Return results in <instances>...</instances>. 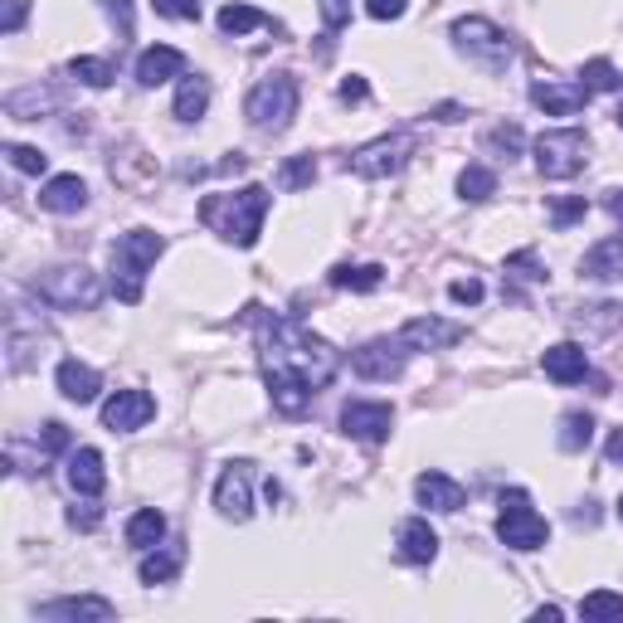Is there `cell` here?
I'll return each instance as SVG.
<instances>
[{
  "label": "cell",
  "instance_id": "cell-6",
  "mask_svg": "<svg viewBox=\"0 0 623 623\" xmlns=\"http://www.w3.org/2000/svg\"><path fill=\"white\" fill-rule=\"evenodd\" d=\"M414 147H419L414 132H390V137H376V142H366V147L351 151L346 171L361 175V181H386V175H400L404 166H410Z\"/></svg>",
  "mask_w": 623,
  "mask_h": 623
},
{
  "label": "cell",
  "instance_id": "cell-48",
  "mask_svg": "<svg viewBox=\"0 0 623 623\" xmlns=\"http://www.w3.org/2000/svg\"><path fill=\"white\" fill-rule=\"evenodd\" d=\"M410 10V0H366V15L370 20H400Z\"/></svg>",
  "mask_w": 623,
  "mask_h": 623
},
{
  "label": "cell",
  "instance_id": "cell-46",
  "mask_svg": "<svg viewBox=\"0 0 623 623\" xmlns=\"http://www.w3.org/2000/svg\"><path fill=\"white\" fill-rule=\"evenodd\" d=\"M351 20V0H321V25L327 29H341Z\"/></svg>",
  "mask_w": 623,
  "mask_h": 623
},
{
  "label": "cell",
  "instance_id": "cell-47",
  "mask_svg": "<svg viewBox=\"0 0 623 623\" xmlns=\"http://www.w3.org/2000/svg\"><path fill=\"white\" fill-rule=\"evenodd\" d=\"M449 297L453 303H482V283H477V278H459V283H449Z\"/></svg>",
  "mask_w": 623,
  "mask_h": 623
},
{
  "label": "cell",
  "instance_id": "cell-25",
  "mask_svg": "<svg viewBox=\"0 0 623 623\" xmlns=\"http://www.w3.org/2000/svg\"><path fill=\"white\" fill-rule=\"evenodd\" d=\"M181 565H185V550L181 546H151V550H142V565H137V575H142V585H166V579H175L181 575Z\"/></svg>",
  "mask_w": 623,
  "mask_h": 623
},
{
  "label": "cell",
  "instance_id": "cell-42",
  "mask_svg": "<svg viewBox=\"0 0 623 623\" xmlns=\"http://www.w3.org/2000/svg\"><path fill=\"white\" fill-rule=\"evenodd\" d=\"M25 15H29V0H5V10H0V35H20Z\"/></svg>",
  "mask_w": 623,
  "mask_h": 623
},
{
  "label": "cell",
  "instance_id": "cell-9",
  "mask_svg": "<svg viewBox=\"0 0 623 623\" xmlns=\"http://www.w3.org/2000/svg\"><path fill=\"white\" fill-rule=\"evenodd\" d=\"M35 293L45 297V303H54L59 312H93L102 297V283H98V273H88L83 264H69V268H54V273L39 278Z\"/></svg>",
  "mask_w": 623,
  "mask_h": 623
},
{
  "label": "cell",
  "instance_id": "cell-44",
  "mask_svg": "<svg viewBox=\"0 0 623 623\" xmlns=\"http://www.w3.org/2000/svg\"><path fill=\"white\" fill-rule=\"evenodd\" d=\"M585 210H589V205H585V195H579V200H555V210H550V220H555V230H565V224H575Z\"/></svg>",
  "mask_w": 623,
  "mask_h": 623
},
{
  "label": "cell",
  "instance_id": "cell-18",
  "mask_svg": "<svg viewBox=\"0 0 623 623\" xmlns=\"http://www.w3.org/2000/svg\"><path fill=\"white\" fill-rule=\"evenodd\" d=\"M579 278L589 283H623V239H599L595 248H585L579 258Z\"/></svg>",
  "mask_w": 623,
  "mask_h": 623
},
{
  "label": "cell",
  "instance_id": "cell-50",
  "mask_svg": "<svg viewBox=\"0 0 623 623\" xmlns=\"http://www.w3.org/2000/svg\"><path fill=\"white\" fill-rule=\"evenodd\" d=\"M604 459H609V467H623V429L609 433V443H604Z\"/></svg>",
  "mask_w": 623,
  "mask_h": 623
},
{
  "label": "cell",
  "instance_id": "cell-1",
  "mask_svg": "<svg viewBox=\"0 0 623 623\" xmlns=\"http://www.w3.org/2000/svg\"><path fill=\"white\" fill-rule=\"evenodd\" d=\"M258 327V366H264L268 380V400H273L278 414L297 419V414L312 404V394L327 390L341 370V356L331 341H321L312 327H303L297 317H283V312H264L248 307Z\"/></svg>",
  "mask_w": 623,
  "mask_h": 623
},
{
  "label": "cell",
  "instance_id": "cell-23",
  "mask_svg": "<svg viewBox=\"0 0 623 623\" xmlns=\"http://www.w3.org/2000/svg\"><path fill=\"white\" fill-rule=\"evenodd\" d=\"M54 380H59V394L74 400V404H93L98 400V390H102V376L93 366H83V361H59Z\"/></svg>",
  "mask_w": 623,
  "mask_h": 623
},
{
  "label": "cell",
  "instance_id": "cell-14",
  "mask_svg": "<svg viewBox=\"0 0 623 623\" xmlns=\"http://www.w3.org/2000/svg\"><path fill=\"white\" fill-rule=\"evenodd\" d=\"M39 619H49V623H108V619H118V604L102 599V595H69V599L39 604Z\"/></svg>",
  "mask_w": 623,
  "mask_h": 623
},
{
  "label": "cell",
  "instance_id": "cell-30",
  "mask_svg": "<svg viewBox=\"0 0 623 623\" xmlns=\"http://www.w3.org/2000/svg\"><path fill=\"white\" fill-rule=\"evenodd\" d=\"M589 439H595V419H589V414H579V410H570L565 419H560L555 443L565 453H579V449H589Z\"/></svg>",
  "mask_w": 623,
  "mask_h": 623
},
{
  "label": "cell",
  "instance_id": "cell-26",
  "mask_svg": "<svg viewBox=\"0 0 623 623\" xmlns=\"http://www.w3.org/2000/svg\"><path fill=\"white\" fill-rule=\"evenodd\" d=\"M205 108H210V78L185 74L181 88H175V118H181V122H200Z\"/></svg>",
  "mask_w": 623,
  "mask_h": 623
},
{
  "label": "cell",
  "instance_id": "cell-5",
  "mask_svg": "<svg viewBox=\"0 0 623 623\" xmlns=\"http://www.w3.org/2000/svg\"><path fill=\"white\" fill-rule=\"evenodd\" d=\"M497 541L506 550H541L550 541V522L532 506L522 487L502 492V516H497Z\"/></svg>",
  "mask_w": 623,
  "mask_h": 623
},
{
  "label": "cell",
  "instance_id": "cell-41",
  "mask_svg": "<svg viewBox=\"0 0 623 623\" xmlns=\"http://www.w3.org/2000/svg\"><path fill=\"white\" fill-rule=\"evenodd\" d=\"M98 522H102V506L93 502H78V506H69V526H78V532H98Z\"/></svg>",
  "mask_w": 623,
  "mask_h": 623
},
{
  "label": "cell",
  "instance_id": "cell-15",
  "mask_svg": "<svg viewBox=\"0 0 623 623\" xmlns=\"http://www.w3.org/2000/svg\"><path fill=\"white\" fill-rule=\"evenodd\" d=\"M400 337L410 341L414 351H449L467 337V327L463 321H439V317H410L400 327Z\"/></svg>",
  "mask_w": 623,
  "mask_h": 623
},
{
  "label": "cell",
  "instance_id": "cell-19",
  "mask_svg": "<svg viewBox=\"0 0 623 623\" xmlns=\"http://www.w3.org/2000/svg\"><path fill=\"white\" fill-rule=\"evenodd\" d=\"M171 78H185V54L181 49H171V45L142 49V59H137V83L142 88H161V83H171Z\"/></svg>",
  "mask_w": 623,
  "mask_h": 623
},
{
  "label": "cell",
  "instance_id": "cell-49",
  "mask_svg": "<svg viewBox=\"0 0 623 623\" xmlns=\"http://www.w3.org/2000/svg\"><path fill=\"white\" fill-rule=\"evenodd\" d=\"M366 78L361 74H351V78H341V102H366Z\"/></svg>",
  "mask_w": 623,
  "mask_h": 623
},
{
  "label": "cell",
  "instance_id": "cell-28",
  "mask_svg": "<svg viewBox=\"0 0 623 623\" xmlns=\"http://www.w3.org/2000/svg\"><path fill=\"white\" fill-rule=\"evenodd\" d=\"M220 29L239 39V35H248V29H273V35H278L283 25H278L273 15H264V10H254V5H224L220 10Z\"/></svg>",
  "mask_w": 623,
  "mask_h": 623
},
{
  "label": "cell",
  "instance_id": "cell-53",
  "mask_svg": "<svg viewBox=\"0 0 623 623\" xmlns=\"http://www.w3.org/2000/svg\"><path fill=\"white\" fill-rule=\"evenodd\" d=\"M560 619V609L555 604H546V609H536V623H555Z\"/></svg>",
  "mask_w": 623,
  "mask_h": 623
},
{
  "label": "cell",
  "instance_id": "cell-12",
  "mask_svg": "<svg viewBox=\"0 0 623 623\" xmlns=\"http://www.w3.org/2000/svg\"><path fill=\"white\" fill-rule=\"evenodd\" d=\"M215 506H220L224 522H248L254 516V463L248 459L224 463L220 482H215Z\"/></svg>",
  "mask_w": 623,
  "mask_h": 623
},
{
  "label": "cell",
  "instance_id": "cell-32",
  "mask_svg": "<svg viewBox=\"0 0 623 623\" xmlns=\"http://www.w3.org/2000/svg\"><path fill=\"white\" fill-rule=\"evenodd\" d=\"M579 619H589V623L623 619V595H614V589H595V595L579 599Z\"/></svg>",
  "mask_w": 623,
  "mask_h": 623
},
{
  "label": "cell",
  "instance_id": "cell-2",
  "mask_svg": "<svg viewBox=\"0 0 623 623\" xmlns=\"http://www.w3.org/2000/svg\"><path fill=\"white\" fill-rule=\"evenodd\" d=\"M268 220V191L264 185H244V191H224V195H205L200 200V224L215 230L220 239H230L234 248H254Z\"/></svg>",
  "mask_w": 623,
  "mask_h": 623
},
{
  "label": "cell",
  "instance_id": "cell-31",
  "mask_svg": "<svg viewBox=\"0 0 623 623\" xmlns=\"http://www.w3.org/2000/svg\"><path fill=\"white\" fill-rule=\"evenodd\" d=\"M49 108H59V98L54 93H45V88H25V93H10L5 98L10 118H25V122H35L39 112H49Z\"/></svg>",
  "mask_w": 623,
  "mask_h": 623
},
{
  "label": "cell",
  "instance_id": "cell-3",
  "mask_svg": "<svg viewBox=\"0 0 623 623\" xmlns=\"http://www.w3.org/2000/svg\"><path fill=\"white\" fill-rule=\"evenodd\" d=\"M166 254V239L156 230H127L112 244V293L127 307L142 303V288H147V268Z\"/></svg>",
  "mask_w": 623,
  "mask_h": 623
},
{
  "label": "cell",
  "instance_id": "cell-39",
  "mask_svg": "<svg viewBox=\"0 0 623 623\" xmlns=\"http://www.w3.org/2000/svg\"><path fill=\"white\" fill-rule=\"evenodd\" d=\"M487 147L502 151V156H516V151H522V127H512V122L492 127V132H487Z\"/></svg>",
  "mask_w": 623,
  "mask_h": 623
},
{
  "label": "cell",
  "instance_id": "cell-36",
  "mask_svg": "<svg viewBox=\"0 0 623 623\" xmlns=\"http://www.w3.org/2000/svg\"><path fill=\"white\" fill-rule=\"evenodd\" d=\"M69 78L88 83V88H108V83L118 78V74H112L108 59H88V54H83V59H74V64H69Z\"/></svg>",
  "mask_w": 623,
  "mask_h": 623
},
{
  "label": "cell",
  "instance_id": "cell-40",
  "mask_svg": "<svg viewBox=\"0 0 623 623\" xmlns=\"http://www.w3.org/2000/svg\"><path fill=\"white\" fill-rule=\"evenodd\" d=\"M151 10L166 20H200V0H151Z\"/></svg>",
  "mask_w": 623,
  "mask_h": 623
},
{
  "label": "cell",
  "instance_id": "cell-8",
  "mask_svg": "<svg viewBox=\"0 0 623 623\" xmlns=\"http://www.w3.org/2000/svg\"><path fill=\"white\" fill-rule=\"evenodd\" d=\"M585 161H589V137L579 127H560L536 137V171L546 181H570V175L585 171Z\"/></svg>",
  "mask_w": 623,
  "mask_h": 623
},
{
  "label": "cell",
  "instance_id": "cell-55",
  "mask_svg": "<svg viewBox=\"0 0 623 623\" xmlns=\"http://www.w3.org/2000/svg\"><path fill=\"white\" fill-rule=\"evenodd\" d=\"M619 516H623V497H619Z\"/></svg>",
  "mask_w": 623,
  "mask_h": 623
},
{
  "label": "cell",
  "instance_id": "cell-37",
  "mask_svg": "<svg viewBox=\"0 0 623 623\" xmlns=\"http://www.w3.org/2000/svg\"><path fill=\"white\" fill-rule=\"evenodd\" d=\"M506 278H522V283H546V268L536 258V248H522V254L506 258Z\"/></svg>",
  "mask_w": 623,
  "mask_h": 623
},
{
  "label": "cell",
  "instance_id": "cell-35",
  "mask_svg": "<svg viewBox=\"0 0 623 623\" xmlns=\"http://www.w3.org/2000/svg\"><path fill=\"white\" fill-rule=\"evenodd\" d=\"M312 181H317V161H312V156H288V161L278 166V185H283V191H307Z\"/></svg>",
  "mask_w": 623,
  "mask_h": 623
},
{
  "label": "cell",
  "instance_id": "cell-38",
  "mask_svg": "<svg viewBox=\"0 0 623 623\" xmlns=\"http://www.w3.org/2000/svg\"><path fill=\"white\" fill-rule=\"evenodd\" d=\"M5 156H10V166H15V171H25V175H39L49 166L45 151H39V147H20V142H10Z\"/></svg>",
  "mask_w": 623,
  "mask_h": 623
},
{
  "label": "cell",
  "instance_id": "cell-11",
  "mask_svg": "<svg viewBox=\"0 0 623 623\" xmlns=\"http://www.w3.org/2000/svg\"><path fill=\"white\" fill-rule=\"evenodd\" d=\"M394 429V404L386 400H346L341 404V433L356 443H386Z\"/></svg>",
  "mask_w": 623,
  "mask_h": 623
},
{
  "label": "cell",
  "instance_id": "cell-17",
  "mask_svg": "<svg viewBox=\"0 0 623 623\" xmlns=\"http://www.w3.org/2000/svg\"><path fill=\"white\" fill-rule=\"evenodd\" d=\"M414 497H419V506H429V512H463V502H467V492H463V482H453L449 473H419L414 477Z\"/></svg>",
  "mask_w": 623,
  "mask_h": 623
},
{
  "label": "cell",
  "instance_id": "cell-51",
  "mask_svg": "<svg viewBox=\"0 0 623 623\" xmlns=\"http://www.w3.org/2000/svg\"><path fill=\"white\" fill-rule=\"evenodd\" d=\"M433 118H439V122H459L463 108H459V102H443V108H433Z\"/></svg>",
  "mask_w": 623,
  "mask_h": 623
},
{
  "label": "cell",
  "instance_id": "cell-45",
  "mask_svg": "<svg viewBox=\"0 0 623 623\" xmlns=\"http://www.w3.org/2000/svg\"><path fill=\"white\" fill-rule=\"evenodd\" d=\"M64 449H69V429H64V424L49 419L45 433H39V453H64Z\"/></svg>",
  "mask_w": 623,
  "mask_h": 623
},
{
  "label": "cell",
  "instance_id": "cell-52",
  "mask_svg": "<svg viewBox=\"0 0 623 623\" xmlns=\"http://www.w3.org/2000/svg\"><path fill=\"white\" fill-rule=\"evenodd\" d=\"M604 205H609V215H614V220L623 224V191H609V195H604Z\"/></svg>",
  "mask_w": 623,
  "mask_h": 623
},
{
  "label": "cell",
  "instance_id": "cell-33",
  "mask_svg": "<svg viewBox=\"0 0 623 623\" xmlns=\"http://www.w3.org/2000/svg\"><path fill=\"white\" fill-rule=\"evenodd\" d=\"M579 83H585L589 98H595V93H619L623 88V74L609 64V59H589V64L579 69Z\"/></svg>",
  "mask_w": 623,
  "mask_h": 623
},
{
  "label": "cell",
  "instance_id": "cell-27",
  "mask_svg": "<svg viewBox=\"0 0 623 623\" xmlns=\"http://www.w3.org/2000/svg\"><path fill=\"white\" fill-rule=\"evenodd\" d=\"M327 283H331V288H351V293H376V288L386 283V268H380V264H361V268L337 264V268L327 273Z\"/></svg>",
  "mask_w": 623,
  "mask_h": 623
},
{
  "label": "cell",
  "instance_id": "cell-24",
  "mask_svg": "<svg viewBox=\"0 0 623 623\" xmlns=\"http://www.w3.org/2000/svg\"><path fill=\"white\" fill-rule=\"evenodd\" d=\"M400 555L410 560V565H429V560L439 555V536H433V526L424 522V516L400 522Z\"/></svg>",
  "mask_w": 623,
  "mask_h": 623
},
{
  "label": "cell",
  "instance_id": "cell-4",
  "mask_svg": "<svg viewBox=\"0 0 623 623\" xmlns=\"http://www.w3.org/2000/svg\"><path fill=\"white\" fill-rule=\"evenodd\" d=\"M297 102H303V88H297L293 74H268L248 93L244 118L254 122L258 132H288V122L297 118Z\"/></svg>",
  "mask_w": 623,
  "mask_h": 623
},
{
  "label": "cell",
  "instance_id": "cell-13",
  "mask_svg": "<svg viewBox=\"0 0 623 623\" xmlns=\"http://www.w3.org/2000/svg\"><path fill=\"white\" fill-rule=\"evenodd\" d=\"M156 419V400L147 390H118L102 400V429L112 433H137Z\"/></svg>",
  "mask_w": 623,
  "mask_h": 623
},
{
  "label": "cell",
  "instance_id": "cell-54",
  "mask_svg": "<svg viewBox=\"0 0 623 623\" xmlns=\"http://www.w3.org/2000/svg\"><path fill=\"white\" fill-rule=\"evenodd\" d=\"M614 118H619V127H623V102H619V112H614Z\"/></svg>",
  "mask_w": 623,
  "mask_h": 623
},
{
  "label": "cell",
  "instance_id": "cell-10",
  "mask_svg": "<svg viewBox=\"0 0 623 623\" xmlns=\"http://www.w3.org/2000/svg\"><path fill=\"white\" fill-rule=\"evenodd\" d=\"M414 346L404 337H376L366 341V346L351 356V370H356L361 380H376V386H386V380H400L404 366H410Z\"/></svg>",
  "mask_w": 623,
  "mask_h": 623
},
{
  "label": "cell",
  "instance_id": "cell-21",
  "mask_svg": "<svg viewBox=\"0 0 623 623\" xmlns=\"http://www.w3.org/2000/svg\"><path fill=\"white\" fill-rule=\"evenodd\" d=\"M39 205H45L49 215H78L83 205H88V185H83L78 175H49L45 191H39Z\"/></svg>",
  "mask_w": 623,
  "mask_h": 623
},
{
  "label": "cell",
  "instance_id": "cell-22",
  "mask_svg": "<svg viewBox=\"0 0 623 623\" xmlns=\"http://www.w3.org/2000/svg\"><path fill=\"white\" fill-rule=\"evenodd\" d=\"M69 487H74L78 497H102V487H108V467H102L98 449L69 453Z\"/></svg>",
  "mask_w": 623,
  "mask_h": 623
},
{
  "label": "cell",
  "instance_id": "cell-29",
  "mask_svg": "<svg viewBox=\"0 0 623 623\" xmlns=\"http://www.w3.org/2000/svg\"><path fill=\"white\" fill-rule=\"evenodd\" d=\"M166 536V516L156 512V506H142V512H132L127 522V546L132 550H151L156 541Z\"/></svg>",
  "mask_w": 623,
  "mask_h": 623
},
{
  "label": "cell",
  "instance_id": "cell-43",
  "mask_svg": "<svg viewBox=\"0 0 623 623\" xmlns=\"http://www.w3.org/2000/svg\"><path fill=\"white\" fill-rule=\"evenodd\" d=\"M102 10H108V20L118 25V35L132 39V0H102Z\"/></svg>",
  "mask_w": 623,
  "mask_h": 623
},
{
  "label": "cell",
  "instance_id": "cell-34",
  "mask_svg": "<svg viewBox=\"0 0 623 623\" xmlns=\"http://www.w3.org/2000/svg\"><path fill=\"white\" fill-rule=\"evenodd\" d=\"M459 195H463V200H473V205H482L487 195H497V175L487 171V166H463Z\"/></svg>",
  "mask_w": 623,
  "mask_h": 623
},
{
  "label": "cell",
  "instance_id": "cell-7",
  "mask_svg": "<svg viewBox=\"0 0 623 623\" xmlns=\"http://www.w3.org/2000/svg\"><path fill=\"white\" fill-rule=\"evenodd\" d=\"M453 45H459L473 64L492 69V74L512 64V35H506V29H497L492 20H482V15L453 20Z\"/></svg>",
  "mask_w": 623,
  "mask_h": 623
},
{
  "label": "cell",
  "instance_id": "cell-16",
  "mask_svg": "<svg viewBox=\"0 0 623 623\" xmlns=\"http://www.w3.org/2000/svg\"><path fill=\"white\" fill-rule=\"evenodd\" d=\"M532 102L546 112V118H575V112L589 102V88H585V83L541 78V83H532Z\"/></svg>",
  "mask_w": 623,
  "mask_h": 623
},
{
  "label": "cell",
  "instance_id": "cell-20",
  "mask_svg": "<svg viewBox=\"0 0 623 623\" xmlns=\"http://www.w3.org/2000/svg\"><path fill=\"white\" fill-rule=\"evenodd\" d=\"M541 370L555 386H579V380L589 376V356L585 346H575V341H560V346H550L541 356Z\"/></svg>",
  "mask_w": 623,
  "mask_h": 623
}]
</instances>
